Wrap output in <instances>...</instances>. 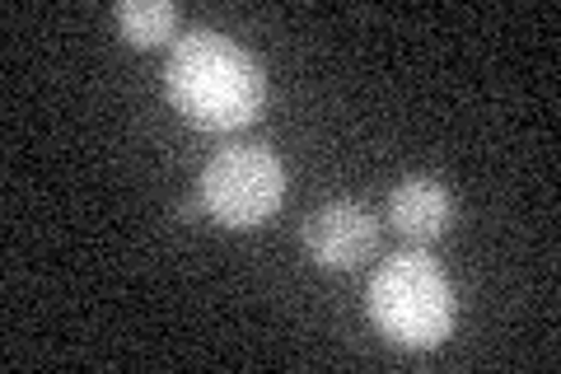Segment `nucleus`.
<instances>
[{
    "label": "nucleus",
    "instance_id": "obj_1",
    "mask_svg": "<svg viewBox=\"0 0 561 374\" xmlns=\"http://www.w3.org/2000/svg\"><path fill=\"white\" fill-rule=\"evenodd\" d=\"M164 99L202 132H239L262 113L267 76L243 43L220 29H187L164 61Z\"/></svg>",
    "mask_w": 561,
    "mask_h": 374
},
{
    "label": "nucleus",
    "instance_id": "obj_2",
    "mask_svg": "<svg viewBox=\"0 0 561 374\" xmlns=\"http://www.w3.org/2000/svg\"><path fill=\"white\" fill-rule=\"evenodd\" d=\"M365 309L389 342L431 351L454 328V286L431 253L408 248L375 267L370 286H365Z\"/></svg>",
    "mask_w": 561,
    "mask_h": 374
},
{
    "label": "nucleus",
    "instance_id": "obj_3",
    "mask_svg": "<svg viewBox=\"0 0 561 374\" xmlns=\"http://www.w3.org/2000/svg\"><path fill=\"white\" fill-rule=\"evenodd\" d=\"M197 197L206 206V216H216L220 225L253 229L286 197V165H280L276 150L257 146V140L225 146L202 165Z\"/></svg>",
    "mask_w": 561,
    "mask_h": 374
},
{
    "label": "nucleus",
    "instance_id": "obj_4",
    "mask_svg": "<svg viewBox=\"0 0 561 374\" xmlns=\"http://www.w3.org/2000/svg\"><path fill=\"white\" fill-rule=\"evenodd\" d=\"M305 253L328 272H351L379 248V220L360 202H328L300 225Z\"/></svg>",
    "mask_w": 561,
    "mask_h": 374
},
{
    "label": "nucleus",
    "instance_id": "obj_5",
    "mask_svg": "<svg viewBox=\"0 0 561 374\" xmlns=\"http://www.w3.org/2000/svg\"><path fill=\"white\" fill-rule=\"evenodd\" d=\"M389 220L402 239L435 243L454 220V192L435 173H408L389 192Z\"/></svg>",
    "mask_w": 561,
    "mask_h": 374
},
{
    "label": "nucleus",
    "instance_id": "obj_6",
    "mask_svg": "<svg viewBox=\"0 0 561 374\" xmlns=\"http://www.w3.org/2000/svg\"><path fill=\"white\" fill-rule=\"evenodd\" d=\"M117 29L136 47H154L179 33V5L173 0H117Z\"/></svg>",
    "mask_w": 561,
    "mask_h": 374
}]
</instances>
